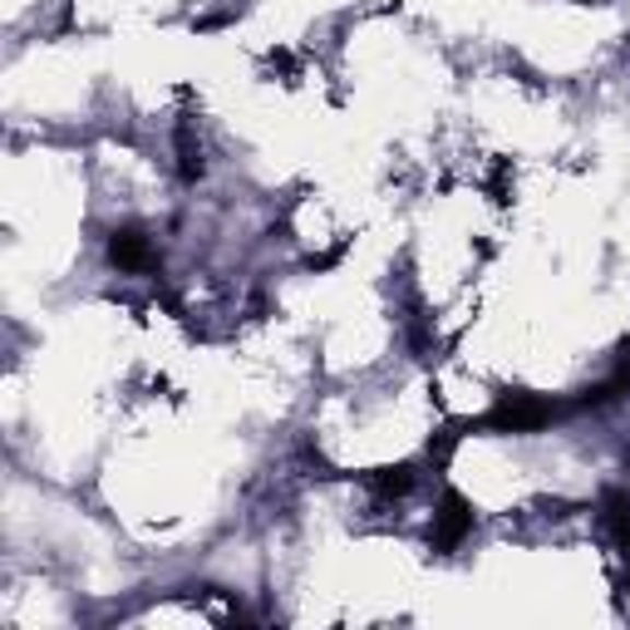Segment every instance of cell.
<instances>
[{"instance_id": "6da1fadb", "label": "cell", "mask_w": 630, "mask_h": 630, "mask_svg": "<svg viewBox=\"0 0 630 630\" xmlns=\"http://www.w3.org/2000/svg\"><path fill=\"white\" fill-rule=\"evenodd\" d=\"M551 404H541V399H527V394H517V399H508V404H498L492 409V429H512V433H522V429H541V423L551 419Z\"/></svg>"}, {"instance_id": "7a4b0ae2", "label": "cell", "mask_w": 630, "mask_h": 630, "mask_svg": "<svg viewBox=\"0 0 630 630\" xmlns=\"http://www.w3.org/2000/svg\"><path fill=\"white\" fill-rule=\"evenodd\" d=\"M108 261H114L118 271H148V266H153V246L138 232H114L108 236Z\"/></svg>"}, {"instance_id": "3957f363", "label": "cell", "mask_w": 630, "mask_h": 630, "mask_svg": "<svg viewBox=\"0 0 630 630\" xmlns=\"http://www.w3.org/2000/svg\"><path fill=\"white\" fill-rule=\"evenodd\" d=\"M468 527H472V512L463 508L458 498H448V502H443V512L433 517V547H439V551H453Z\"/></svg>"}, {"instance_id": "277c9868", "label": "cell", "mask_w": 630, "mask_h": 630, "mask_svg": "<svg viewBox=\"0 0 630 630\" xmlns=\"http://www.w3.org/2000/svg\"><path fill=\"white\" fill-rule=\"evenodd\" d=\"M600 522H606V532L616 537V551L630 561V498L626 492H606V498H600Z\"/></svg>"}, {"instance_id": "5b68a950", "label": "cell", "mask_w": 630, "mask_h": 630, "mask_svg": "<svg viewBox=\"0 0 630 630\" xmlns=\"http://www.w3.org/2000/svg\"><path fill=\"white\" fill-rule=\"evenodd\" d=\"M409 488H413V468H389L374 478V492H384V498H404Z\"/></svg>"}]
</instances>
